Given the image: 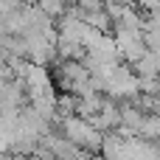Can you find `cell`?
I'll return each instance as SVG.
<instances>
[{
  "label": "cell",
  "mask_w": 160,
  "mask_h": 160,
  "mask_svg": "<svg viewBox=\"0 0 160 160\" xmlns=\"http://www.w3.org/2000/svg\"><path fill=\"white\" fill-rule=\"evenodd\" d=\"M65 138H70L76 146H93L98 141V135L93 132L90 124L79 121V118H65Z\"/></svg>",
  "instance_id": "obj_1"
}]
</instances>
